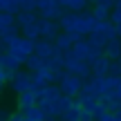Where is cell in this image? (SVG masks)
I'll use <instances>...</instances> for the list:
<instances>
[{
    "instance_id": "cell-1",
    "label": "cell",
    "mask_w": 121,
    "mask_h": 121,
    "mask_svg": "<svg viewBox=\"0 0 121 121\" xmlns=\"http://www.w3.org/2000/svg\"><path fill=\"white\" fill-rule=\"evenodd\" d=\"M99 18H94L92 11H63V16L58 18V27L63 31L74 36V40L83 38V36H90L94 31V25Z\"/></svg>"
},
{
    "instance_id": "cell-2",
    "label": "cell",
    "mask_w": 121,
    "mask_h": 121,
    "mask_svg": "<svg viewBox=\"0 0 121 121\" xmlns=\"http://www.w3.org/2000/svg\"><path fill=\"white\" fill-rule=\"evenodd\" d=\"M16 25H18V29H20V36H25V38H29V40H38V13L36 11H18L16 16Z\"/></svg>"
},
{
    "instance_id": "cell-3",
    "label": "cell",
    "mask_w": 121,
    "mask_h": 121,
    "mask_svg": "<svg viewBox=\"0 0 121 121\" xmlns=\"http://www.w3.org/2000/svg\"><path fill=\"white\" fill-rule=\"evenodd\" d=\"M63 69L67 74H74V76H78L81 81H87V78L92 76V69H90V63L78 56H74L72 52H65L63 54Z\"/></svg>"
},
{
    "instance_id": "cell-4",
    "label": "cell",
    "mask_w": 121,
    "mask_h": 121,
    "mask_svg": "<svg viewBox=\"0 0 121 121\" xmlns=\"http://www.w3.org/2000/svg\"><path fill=\"white\" fill-rule=\"evenodd\" d=\"M4 52L11 54V56L16 58L20 65H25V63H27V58L34 54V40L25 38V36H18V38L13 40L9 47H4Z\"/></svg>"
},
{
    "instance_id": "cell-5",
    "label": "cell",
    "mask_w": 121,
    "mask_h": 121,
    "mask_svg": "<svg viewBox=\"0 0 121 121\" xmlns=\"http://www.w3.org/2000/svg\"><path fill=\"white\" fill-rule=\"evenodd\" d=\"M56 85H58V90H60V94H63V96H72V99H76L78 92H81V87H83V81L78 76H74V74H67V72H65L63 78H60Z\"/></svg>"
},
{
    "instance_id": "cell-6",
    "label": "cell",
    "mask_w": 121,
    "mask_h": 121,
    "mask_svg": "<svg viewBox=\"0 0 121 121\" xmlns=\"http://www.w3.org/2000/svg\"><path fill=\"white\" fill-rule=\"evenodd\" d=\"M92 38H96L101 45H105V43H110L112 38H117V29H114V25L110 20H96V25H94V31H92Z\"/></svg>"
},
{
    "instance_id": "cell-7",
    "label": "cell",
    "mask_w": 121,
    "mask_h": 121,
    "mask_svg": "<svg viewBox=\"0 0 121 121\" xmlns=\"http://www.w3.org/2000/svg\"><path fill=\"white\" fill-rule=\"evenodd\" d=\"M31 81H34V74L31 72L16 69V72L11 74V78H9V85H11V90L16 92V94H20V92H25V90H31Z\"/></svg>"
},
{
    "instance_id": "cell-8",
    "label": "cell",
    "mask_w": 121,
    "mask_h": 121,
    "mask_svg": "<svg viewBox=\"0 0 121 121\" xmlns=\"http://www.w3.org/2000/svg\"><path fill=\"white\" fill-rule=\"evenodd\" d=\"M60 34V27H58V20H49V18H38V38L43 40H52Z\"/></svg>"
},
{
    "instance_id": "cell-9",
    "label": "cell",
    "mask_w": 121,
    "mask_h": 121,
    "mask_svg": "<svg viewBox=\"0 0 121 121\" xmlns=\"http://www.w3.org/2000/svg\"><path fill=\"white\" fill-rule=\"evenodd\" d=\"M92 4H94L92 13H94V18H99V20H108L110 11L114 9V0H94Z\"/></svg>"
},
{
    "instance_id": "cell-10",
    "label": "cell",
    "mask_w": 121,
    "mask_h": 121,
    "mask_svg": "<svg viewBox=\"0 0 121 121\" xmlns=\"http://www.w3.org/2000/svg\"><path fill=\"white\" fill-rule=\"evenodd\" d=\"M56 52V47H54V43L52 40H43V38H38L34 43V54L38 58H43V60H49V56Z\"/></svg>"
},
{
    "instance_id": "cell-11",
    "label": "cell",
    "mask_w": 121,
    "mask_h": 121,
    "mask_svg": "<svg viewBox=\"0 0 121 121\" xmlns=\"http://www.w3.org/2000/svg\"><path fill=\"white\" fill-rule=\"evenodd\" d=\"M90 69H92V76H108L110 72V58H105L101 54L99 58L90 60Z\"/></svg>"
},
{
    "instance_id": "cell-12",
    "label": "cell",
    "mask_w": 121,
    "mask_h": 121,
    "mask_svg": "<svg viewBox=\"0 0 121 121\" xmlns=\"http://www.w3.org/2000/svg\"><path fill=\"white\" fill-rule=\"evenodd\" d=\"M103 56L110 58V60H117V58L121 56V38H119V36L103 45Z\"/></svg>"
},
{
    "instance_id": "cell-13",
    "label": "cell",
    "mask_w": 121,
    "mask_h": 121,
    "mask_svg": "<svg viewBox=\"0 0 121 121\" xmlns=\"http://www.w3.org/2000/svg\"><path fill=\"white\" fill-rule=\"evenodd\" d=\"M72 45H74V36L67 34V31H60L56 38H54V47L60 49V52H69V49H72Z\"/></svg>"
},
{
    "instance_id": "cell-14",
    "label": "cell",
    "mask_w": 121,
    "mask_h": 121,
    "mask_svg": "<svg viewBox=\"0 0 121 121\" xmlns=\"http://www.w3.org/2000/svg\"><path fill=\"white\" fill-rule=\"evenodd\" d=\"M0 56H2V69H4V72H7V76H9V78H11V74L16 72V69H20V67H22V65L18 63V60L13 58V56H11V54L2 52V54H0Z\"/></svg>"
},
{
    "instance_id": "cell-15",
    "label": "cell",
    "mask_w": 121,
    "mask_h": 121,
    "mask_svg": "<svg viewBox=\"0 0 121 121\" xmlns=\"http://www.w3.org/2000/svg\"><path fill=\"white\" fill-rule=\"evenodd\" d=\"M20 112L25 114V121H45V114L38 105H27V108H20Z\"/></svg>"
},
{
    "instance_id": "cell-16",
    "label": "cell",
    "mask_w": 121,
    "mask_h": 121,
    "mask_svg": "<svg viewBox=\"0 0 121 121\" xmlns=\"http://www.w3.org/2000/svg\"><path fill=\"white\" fill-rule=\"evenodd\" d=\"M27 105H36V92L25 90L18 94V108H27Z\"/></svg>"
},
{
    "instance_id": "cell-17",
    "label": "cell",
    "mask_w": 121,
    "mask_h": 121,
    "mask_svg": "<svg viewBox=\"0 0 121 121\" xmlns=\"http://www.w3.org/2000/svg\"><path fill=\"white\" fill-rule=\"evenodd\" d=\"M11 25H16V18H13V13H4V11H0V34H2V31H7Z\"/></svg>"
},
{
    "instance_id": "cell-18",
    "label": "cell",
    "mask_w": 121,
    "mask_h": 121,
    "mask_svg": "<svg viewBox=\"0 0 121 121\" xmlns=\"http://www.w3.org/2000/svg\"><path fill=\"white\" fill-rule=\"evenodd\" d=\"M87 4H90L87 0H67L63 9H67V11H85Z\"/></svg>"
},
{
    "instance_id": "cell-19",
    "label": "cell",
    "mask_w": 121,
    "mask_h": 121,
    "mask_svg": "<svg viewBox=\"0 0 121 121\" xmlns=\"http://www.w3.org/2000/svg\"><path fill=\"white\" fill-rule=\"evenodd\" d=\"M0 11H4V13H13V16H16L20 9H18V2H16V0H0Z\"/></svg>"
},
{
    "instance_id": "cell-20",
    "label": "cell",
    "mask_w": 121,
    "mask_h": 121,
    "mask_svg": "<svg viewBox=\"0 0 121 121\" xmlns=\"http://www.w3.org/2000/svg\"><path fill=\"white\" fill-rule=\"evenodd\" d=\"M27 72H36V69H38V67H43V65H45V60L43 58H38V56H36V54H31V56L29 58H27Z\"/></svg>"
},
{
    "instance_id": "cell-21",
    "label": "cell",
    "mask_w": 121,
    "mask_h": 121,
    "mask_svg": "<svg viewBox=\"0 0 121 121\" xmlns=\"http://www.w3.org/2000/svg\"><path fill=\"white\" fill-rule=\"evenodd\" d=\"M108 20L114 25V29H117V34H119V38H121V9H112Z\"/></svg>"
},
{
    "instance_id": "cell-22",
    "label": "cell",
    "mask_w": 121,
    "mask_h": 121,
    "mask_svg": "<svg viewBox=\"0 0 121 121\" xmlns=\"http://www.w3.org/2000/svg\"><path fill=\"white\" fill-rule=\"evenodd\" d=\"M96 121H117V117H114V112H101Z\"/></svg>"
},
{
    "instance_id": "cell-23",
    "label": "cell",
    "mask_w": 121,
    "mask_h": 121,
    "mask_svg": "<svg viewBox=\"0 0 121 121\" xmlns=\"http://www.w3.org/2000/svg\"><path fill=\"white\" fill-rule=\"evenodd\" d=\"M9 121H25V114L18 110V112H13V114H9Z\"/></svg>"
},
{
    "instance_id": "cell-24",
    "label": "cell",
    "mask_w": 121,
    "mask_h": 121,
    "mask_svg": "<svg viewBox=\"0 0 121 121\" xmlns=\"http://www.w3.org/2000/svg\"><path fill=\"white\" fill-rule=\"evenodd\" d=\"M7 81H9V76H7V72H4V69L0 67V90H2V87H4V83H7Z\"/></svg>"
},
{
    "instance_id": "cell-25",
    "label": "cell",
    "mask_w": 121,
    "mask_h": 121,
    "mask_svg": "<svg viewBox=\"0 0 121 121\" xmlns=\"http://www.w3.org/2000/svg\"><path fill=\"white\" fill-rule=\"evenodd\" d=\"M9 114H11V112H7V110L0 108V121H9Z\"/></svg>"
},
{
    "instance_id": "cell-26",
    "label": "cell",
    "mask_w": 121,
    "mask_h": 121,
    "mask_svg": "<svg viewBox=\"0 0 121 121\" xmlns=\"http://www.w3.org/2000/svg\"><path fill=\"white\" fill-rule=\"evenodd\" d=\"M114 9H121V0H114Z\"/></svg>"
},
{
    "instance_id": "cell-27",
    "label": "cell",
    "mask_w": 121,
    "mask_h": 121,
    "mask_svg": "<svg viewBox=\"0 0 121 121\" xmlns=\"http://www.w3.org/2000/svg\"><path fill=\"white\" fill-rule=\"evenodd\" d=\"M4 52V45H2V40H0V54H2Z\"/></svg>"
},
{
    "instance_id": "cell-28",
    "label": "cell",
    "mask_w": 121,
    "mask_h": 121,
    "mask_svg": "<svg viewBox=\"0 0 121 121\" xmlns=\"http://www.w3.org/2000/svg\"><path fill=\"white\" fill-rule=\"evenodd\" d=\"M58 2H60V7H65V2H67V0H58Z\"/></svg>"
},
{
    "instance_id": "cell-29",
    "label": "cell",
    "mask_w": 121,
    "mask_h": 121,
    "mask_svg": "<svg viewBox=\"0 0 121 121\" xmlns=\"http://www.w3.org/2000/svg\"><path fill=\"white\" fill-rule=\"evenodd\" d=\"M117 63H119V67H121V56H119V58H117Z\"/></svg>"
},
{
    "instance_id": "cell-30",
    "label": "cell",
    "mask_w": 121,
    "mask_h": 121,
    "mask_svg": "<svg viewBox=\"0 0 121 121\" xmlns=\"http://www.w3.org/2000/svg\"><path fill=\"white\" fill-rule=\"evenodd\" d=\"M0 67H2V56H0Z\"/></svg>"
},
{
    "instance_id": "cell-31",
    "label": "cell",
    "mask_w": 121,
    "mask_h": 121,
    "mask_svg": "<svg viewBox=\"0 0 121 121\" xmlns=\"http://www.w3.org/2000/svg\"><path fill=\"white\" fill-rule=\"evenodd\" d=\"M87 2H94V0H87Z\"/></svg>"
},
{
    "instance_id": "cell-32",
    "label": "cell",
    "mask_w": 121,
    "mask_h": 121,
    "mask_svg": "<svg viewBox=\"0 0 121 121\" xmlns=\"http://www.w3.org/2000/svg\"><path fill=\"white\" fill-rule=\"evenodd\" d=\"M92 121H96V119H92Z\"/></svg>"
}]
</instances>
